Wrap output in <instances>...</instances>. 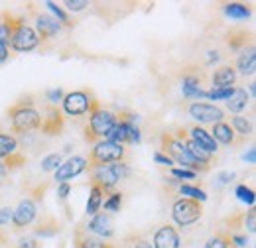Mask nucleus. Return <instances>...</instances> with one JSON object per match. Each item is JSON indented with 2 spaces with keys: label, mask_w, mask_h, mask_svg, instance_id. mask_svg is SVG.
Listing matches in <instances>:
<instances>
[{
  "label": "nucleus",
  "mask_w": 256,
  "mask_h": 248,
  "mask_svg": "<svg viewBox=\"0 0 256 248\" xmlns=\"http://www.w3.org/2000/svg\"><path fill=\"white\" fill-rule=\"evenodd\" d=\"M12 211H14V209H10V207L0 209V226H6V224L12 222Z\"/></svg>",
  "instance_id": "44"
},
{
  "label": "nucleus",
  "mask_w": 256,
  "mask_h": 248,
  "mask_svg": "<svg viewBox=\"0 0 256 248\" xmlns=\"http://www.w3.org/2000/svg\"><path fill=\"white\" fill-rule=\"evenodd\" d=\"M4 176H6V170H4V166H2V162H0V180H4Z\"/></svg>",
  "instance_id": "52"
},
{
  "label": "nucleus",
  "mask_w": 256,
  "mask_h": 248,
  "mask_svg": "<svg viewBox=\"0 0 256 248\" xmlns=\"http://www.w3.org/2000/svg\"><path fill=\"white\" fill-rule=\"evenodd\" d=\"M246 104H248V94H246V91L240 89V87H234L232 94L226 98V108L232 114H238V112H242L246 108Z\"/></svg>",
  "instance_id": "25"
},
{
  "label": "nucleus",
  "mask_w": 256,
  "mask_h": 248,
  "mask_svg": "<svg viewBox=\"0 0 256 248\" xmlns=\"http://www.w3.org/2000/svg\"><path fill=\"white\" fill-rule=\"evenodd\" d=\"M126 158V148L122 144L110 142V140H100L93 144L89 158H87V170H93L98 166H106V164H116V162H124Z\"/></svg>",
  "instance_id": "6"
},
{
  "label": "nucleus",
  "mask_w": 256,
  "mask_h": 248,
  "mask_svg": "<svg viewBox=\"0 0 256 248\" xmlns=\"http://www.w3.org/2000/svg\"><path fill=\"white\" fill-rule=\"evenodd\" d=\"M230 128L234 130L236 136H240L244 140L252 136V122L246 116H232L230 118Z\"/></svg>",
  "instance_id": "28"
},
{
  "label": "nucleus",
  "mask_w": 256,
  "mask_h": 248,
  "mask_svg": "<svg viewBox=\"0 0 256 248\" xmlns=\"http://www.w3.org/2000/svg\"><path fill=\"white\" fill-rule=\"evenodd\" d=\"M209 134H211V138H213L217 144H224V146H242V144L246 142L244 138L236 136L234 130L230 128V124L224 122V120L213 124L211 130H209Z\"/></svg>",
  "instance_id": "15"
},
{
  "label": "nucleus",
  "mask_w": 256,
  "mask_h": 248,
  "mask_svg": "<svg viewBox=\"0 0 256 248\" xmlns=\"http://www.w3.org/2000/svg\"><path fill=\"white\" fill-rule=\"evenodd\" d=\"M224 42H226L228 50H232V52H238V50H244L248 46H254L252 32H246L242 28H230L224 36Z\"/></svg>",
  "instance_id": "18"
},
{
  "label": "nucleus",
  "mask_w": 256,
  "mask_h": 248,
  "mask_svg": "<svg viewBox=\"0 0 256 248\" xmlns=\"http://www.w3.org/2000/svg\"><path fill=\"white\" fill-rule=\"evenodd\" d=\"M236 197L242 201V203H248V205H254V189L246 186H238L236 187Z\"/></svg>",
  "instance_id": "39"
},
{
  "label": "nucleus",
  "mask_w": 256,
  "mask_h": 248,
  "mask_svg": "<svg viewBox=\"0 0 256 248\" xmlns=\"http://www.w3.org/2000/svg\"><path fill=\"white\" fill-rule=\"evenodd\" d=\"M42 242H38L36 238H22L20 242H16V246L14 248H40Z\"/></svg>",
  "instance_id": "46"
},
{
  "label": "nucleus",
  "mask_w": 256,
  "mask_h": 248,
  "mask_svg": "<svg viewBox=\"0 0 256 248\" xmlns=\"http://www.w3.org/2000/svg\"><path fill=\"white\" fill-rule=\"evenodd\" d=\"M26 162H28V158L22 154V152H14V154H10L8 158H4V160H2V166H4V170H6V172H12V170L22 168Z\"/></svg>",
  "instance_id": "33"
},
{
  "label": "nucleus",
  "mask_w": 256,
  "mask_h": 248,
  "mask_svg": "<svg viewBox=\"0 0 256 248\" xmlns=\"http://www.w3.org/2000/svg\"><path fill=\"white\" fill-rule=\"evenodd\" d=\"M0 244H6V234L0 230Z\"/></svg>",
  "instance_id": "53"
},
{
  "label": "nucleus",
  "mask_w": 256,
  "mask_h": 248,
  "mask_svg": "<svg viewBox=\"0 0 256 248\" xmlns=\"http://www.w3.org/2000/svg\"><path fill=\"white\" fill-rule=\"evenodd\" d=\"M254 156H256L254 148H250V150H248V154L244 156V160H248V162H250V164H254Z\"/></svg>",
  "instance_id": "51"
},
{
  "label": "nucleus",
  "mask_w": 256,
  "mask_h": 248,
  "mask_svg": "<svg viewBox=\"0 0 256 248\" xmlns=\"http://www.w3.org/2000/svg\"><path fill=\"white\" fill-rule=\"evenodd\" d=\"M69 191H71V186H69V184H60V187H58V195H60V199H67Z\"/></svg>",
  "instance_id": "48"
},
{
  "label": "nucleus",
  "mask_w": 256,
  "mask_h": 248,
  "mask_svg": "<svg viewBox=\"0 0 256 248\" xmlns=\"http://www.w3.org/2000/svg\"><path fill=\"white\" fill-rule=\"evenodd\" d=\"M124 248H154L144 232H132L124 240Z\"/></svg>",
  "instance_id": "32"
},
{
  "label": "nucleus",
  "mask_w": 256,
  "mask_h": 248,
  "mask_svg": "<svg viewBox=\"0 0 256 248\" xmlns=\"http://www.w3.org/2000/svg\"><path fill=\"white\" fill-rule=\"evenodd\" d=\"M64 6L69 12H81V10H85L89 6V2L87 0H65Z\"/></svg>",
  "instance_id": "42"
},
{
  "label": "nucleus",
  "mask_w": 256,
  "mask_h": 248,
  "mask_svg": "<svg viewBox=\"0 0 256 248\" xmlns=\"http://www.w3.org/2000/svg\"><path fill=\"white\" fill-rule=\"evenodd\" d=\"M172 176L174 178H180V180H195V172H192V170H184V168H174L172 170Z\"/></svg>",
  "instance_id": "43"
},
{
  "label": "nucleus",
  "mask_w": 256,
  "mask_h": 248,
  "mask_svg": "<svg viewBox=\"0 0 256 248\" xmlns=\"http://www.w3.org/2000/svg\"><path fill=\"white\" fill-rule=\"evenodd\" d=\"M180 193L184 195V197H188V199H193V201H199V203H203L205 199H207V193L203 191V189H199V187H193V186H180Z\"/></svg>",
  "instance_id": "35"
},
{
  "label": "nucleus",
  "mask_w": 256,
  "mask_h": 248,
  "mask_svg": "<svg viewBox=\"0 0 256 248\" xmlns=\"http://www.w3.org/2000/svg\"><path fill=\"white\" fill-rule=\"evenodd\" d=\"M46 6H48V10H50V12H54L56 20H58L62 26H65V28H71V26H73V22L69 20V16L65 14V10L62 8V6H58L56 2H46Z\"/></svg>",
  "instance_id": "36"
},
{
  "label": "nucleus",
  "mask_w": 256,
  "mask_h": 248,
  "mask_svg": "<svg viewBox=\"0 0 256 248\" xmlns=\"http://www.w3.org/2000/svg\"><path fill=\"white\" fill-rule=\"evenodd\" d=\"M120 205H122V193H120V191H110V193L106 195V199L102 201L104 211H110V213L120 211Z\"/></svg>",
  "instance_id": "34"
},
{
  "label": "nucleus",
  "mask_w": 256,
  "mask_h": 248,
  "mask_svg": "<svg viewBox=\"0 0 256 248\" xmlns=\"http://www.w3.org/2000/svg\"><path fill=\"white\" fill-rule=\"evenodd\" d=\"M236 81V69L232 65H219L213 75H211V83H213V89H226V87H232Z\"/></svg>",
  "instance_id": "22"
},
{
  "label": "nucleus",
  "mask_w": 256,
  "mask_h": 248,
  "mask_svg": "<svg viewBox=\"0 0 256 248\" xmlns=\"http://www.w3.org/2000/svg\"><path fill=\"white\" fill-rule=\"evenodd\" d=\"M34 232L38 236H56L60 232V222L52 215H42L40 220L36 222V226H34Z\"/></svg>",
  "instance_id": "24"
},
{
  "label": "nucleus",
  "mask_w": 256,
  "mask_h": 248,
  "mask_svg": "<svg viewBox=\"0 0 256 248\" xmlns=\"http://www.w3.org/2000/svg\"><path fill=\"white\" fill-rule=\"evenodd\" d=\"M64 126H65L64 110L58 104H48L42 110V124H40L42 134H46V136H60L64 132Z\"/></svg>",
  "instance_id": "10"
},
{
  "label": "nucleus",
  "mask_w": 256,
  "mask_h": 248,
  "mask_svg": "<svg viewBox=\"0 0 256 248\" xmlns=\"http://www.w3.org/2000/svg\"><path fill=\"white\" fill-rule=\"evenodd\" d=\"M65 93L62 89H54V91H48V100H50V104H58L60 100H64Z\"/></svg>",
  "instance_id": "45"
},
{
  "label": "nucleus",
  "mask_w": 256,
  "mask_h": 248,
  "mask_svg": "<svg viewBox=\"0 0 256 248\" xmlns=\"http://www.w3.org/2000/svg\"><path fill=\"white\" fill-rule=\"evenodd\" d=\"M114 122H116V116L110 110H104L102 106L95 108L89 114V122H87L85 132H83L85 140L89 144H96L100 140H106L108 134H110V130H112V126H114Z\"/></svg>",
  "instance_id": "5"
},
{
  "label": "nucleus",
  "mask_w": 256,
  "mask_h": 248,
  "mask_svg": "<svg viewBox=\"0 0 256 248\" xmlns=\"http://www.w3.org/2000/svg\"><path fill=\"white\" fill-rule=\"evenodd\" d=\"M6 16H8V24H10V42H8V48H12L14 52H34L38 46H40V40H38V34L34 30L30 24H26L24 16H16L12 12L6 10Z\"/></svg>",
  "instance_id": "3"
},
{
  "label": "nucleus",
  "mask_w": 256,
  "mask_h": 248,
  "mask_svg": "<svg viewBox=\"0 0 256 248\" xmlns=\"http://www.w3.org/2000/svg\"><path fill=\"white\" fill-rule=\"evenodd\" d=\"M85 170H87V160L81 158V156H71L65 162H62V166L56 170V182L58 184H67L69 180L77 178Z\"/></svg>",
  "instance_id": "14"
},
{
  "label": "nucleus",
  "mask_w": 256,
  "mask_h": 248,
  "mask_svg": "<svg viewBox=\"0 0 256 248\" xmlns=\"http://www.w3.org/2000/svg\"><path fill=\"white\" fill-rule=\"evenodd\" d=\"M154 248H180V234L176 230V226L172 224H162L160 228L154 232Z\"/></svg>",
  "instance_id": "17"
},
{
  "label": "nucleus",
  "mask_w": 256,
  "mask_h": 248,
  "mask_svg": "<svg viewBox=\"0 0 256 248\" xmlns=\"http://www.w3.org/2000/svg\"><path fill=\"white\" fill-rule=\"evenodd\" d=\"M160 140H162V148H164L162 154H166L172 162H178L184 170H192L195 174H203V172H209V170H211V166L197 162V160L188 152L186 144H184L182 140H178L172 132H168V130L162 132Z\"/></svg>",
  "instance_id": "2"
},
{
  "label": "nucleus",
  "mask_w": 256,
  "mask_h": 248,
  "mask_svg": "<svg viewBox=\"0 0 256 248\" xmlns=\"http://www.w3.org/2000/svg\"><path fill=\"white\" fill-rule=\"evenodd\" d=\"M244 230H248L250 234L256 232V209L250 207L248 211H244Z\"/></svg>",
  "instance_id": "41"
},
{
  "label": "nucleus",
  "mask_w": 256,
  "mask_h": 248,
  "mask_svg": "<svg viewBox=\"0 0 256 248\" xmlns=\"http://www.w3.org/2000/svg\"><path fill=\"white\" fill-rule=\"evenodd\" d=\"M6 114H8L12 132H16V134H26V132H32V130H40L42 112L36 108L32 96H26V98L16 100L6 110Z\"/></svg>",
  "instance_id": "1"
},
{
  "label": "nucleus",
  "mask_w": 256,
  "mask_h": 248,
  "mask_svg": "<svg viewBox=\"0 0 256 248\" xmlns=\"http://www.w3.org/2000/svg\"><path fill=\"white\" fill-rule=\"evenodd\" d=\"M130 176V168L126 162H116V164H106L89 170V184L98 186L104 193H110L120 180Z\"/></svg>",
  "instance_id": "4"
},
{
  "label": "nucleus",
  "mask_w": 256,
  "mask_h": 248,
  "mask_svg": "<svg viewBox=\"0 0 256 248\" xmlns=\"http://www.w3.org/2000/svg\"><path fill=\"white\" fill-rule=\"evenodd\" d=\"M114 116H116V122H114L106 140L122 144V146L124 144H138L140 142V130L136 126V114H132L128 110H120Z\"/></svg>",
  "instance_id": "7"
},
{
  "label": "nucleus",
  "mask_w": 256,
  "mask_h": 248,
  "mask_svg": "<svg viewBox=\"0 0 256 248\" xmlns=\"http://www.w3.org/2000/svg\"><path fill=\"white\" fill-rule=\"evenodd\" d=\"M240 75H248L252 77L256 73V54H254V46H248L244 50H240V56L236 58V67Z\"/></svg>",
  "instance_id": "23"
},
{
  "label": "nucleus",
  "mask_w": 256,
  "mask_h": 248,
  "mask_svg": "<svg viewBox=\"0 0 256 248\" xmlns=\"http://www.w3.org/2000/svg\"><path fill=\"white\" fill-rule=\"evenodd\" d=\"M205 248H236V246L232 244L230 234H228L224 228H219V230L205 242Z\"/></svg>",
  "instance_id": "30"
},
{
  "label": "nucleus",
  "mask_w": 256,
  "mask_h": 248,
  "mask_svg": "<svg viewBox=\"0 0 256 248\" xmlns=\"http://www.w3.org/2000/svg\"><path fill=\"white\" fill-rule=\"evenodd\" d=\"M85 228H87V232H91L93 236H98L102 240L114 236V222H112L110 215H106V213H96V215H93V218L89 220V224Z\"/></svg>",
  "instance_id": "16"
},
{
  "label": "nucleus",
  "mask_w": 256,
  "mask_h": 248,
  "mask_svg": "<svg viewBox=\"0 0 256 248\" xmlns=\"http://www.w3.org/2000/svg\"><path fill=\"white\" fill-rule=\"evenodd\" d=\"M62 154H50L42 160V170L44 172H56L62 166Z\"/></svg>",
  "instance_id": "37"
},
{
  "label": "nucleus",
  "mask_w": 256,
  "mask_h": 248,
  "mask_svg": "<svg viewBox=\"0 0 256 248\" xmlns=\"http://www.w3.org/2000/svg\"><path fill=\"white\" fill-rule=\"evenodd\" d=\"M73 242H75V248H114L110 242H104L102 238L93 236L91 232H87V228L83 224L75 228Z\"/></svg>",
  "instance_id": "21"
},
{
  "label": "nucleus",
  "mask_w": 256,
  "mask_h": 248,
  "mask_svg": "<svg viewBox=\"0 0 256 248\" xmlns=\"http://www.w3.org/2000/svg\"><path fill=\"white\" fill-rule=\"evenodd\" d=\"M8 56H10V50H8V46L0 44V63L6 62V60H8Z\"/></svg>",
  "instance_id": "49"
},
{
  "label": "nucleus",
  "mask_w": 256,
  "mask_h": 248,
  "mask_svg": "<svg viewBox=\"0 0 256 248\" xmlns=\"http://www.w3.org/2000/svg\"><path fill=\"white\" fill-rule=\"evenodd\" d=\"M64 110L69 116H83V114H91L95 108L100 106V102L96 100V96L91 91H73L64 96Z\"/></svg>",
  "instance_id": "8"
},
{
  "label": "nucleus",
  "mask_w": 256,
  "mask_h": 248,
  "mask_svg": "<svg viewBox=\"0 0 256 248\" xmlns=\"http://www.w3.org/2000/svg\"><path fill=\"white\" fill-rule=\"evenodd\" d=\"M203 215V203L199 201H193L188 197H182L174 203V209H172V217L174 222L180 224V226H190L193 222H197Z\"/></svg>",
  "instance_id": "9"
},
{
  "label": "nucleus",
  "mask_w": 256,
  "mask_h": 248,
  "mask_svg": "<svg viewBox=\"0 0 256 248\" xmlns=\"http://www.w3.org/2000/svg\"><path fill=\"white\" fill-rule=\"evenodd\" d=\"M223 224L224 226H221V228H224L228 234L242 232V230H244V211H238V213H234V215L226 217Z\"/></svg>",
  "instance_id": "31"
},
{
  "label": "nucleus",
  "mask_w": 256,
  "mask_h": 248,
  "mask_svg": "<svg viewBox=\"0 0 256 248\" xmlns=\"http://www.w3.org/2000/svg\"><path fill=\"white\" fill-rule=\"evenodd\" d=\"M188 134H190V138H192L193 142L197 144V146H201L205 152H209V154H217V150H219V144L211 138V134H209V130H205L203 126H199V124H195L192 126L190 130H188Z\"/></svg>",
  "instance_id": "19"
},
{
  "label": "nucleus",
  "mask_w": 256,
  "mask_h": 248,
  "mask_svg": "<svg viewBox=\"0 0 256 248\" xmlns=\"http://www.w3.org/2000/svg\"><path fill=\"white\" fill-rule=\"evenodd\" d=\"M38 215V209H36V201L32 197H26L18 203V207L12 211V228L14 230H22L26 226H30L34 222V218Z\"/></svg>",
  "instance_id": "13"
},
{
  "label": "nucleus",
  "mask_w": 256,
  "mask_h": 248,
  "mask_svg": "<svg viewBox=\"0 0 256 248\" xmlns=\"http://www.w3.org/2000/svg\"><path fill=\"white\" fill-rule=\"evenodd\" d=\"M190 116L195 118L199 124H217L221 122L224 118V112L219 108V106H215V104H209V102H192L190 104Z\"/></svg>",
  "instance_id": "12"
},
{
  "label": "nucleus",
  "mask_w": 256,
  "mask_h": 248,
  "mask_svg": "<svg viewBox=\"0 0 256 248\" xmlns=\"http://www.w3.org/2000/svg\"><path fill=\"white\" fill-rule=\"evenodd\" d=\"M234 91V87H226V89H209L205 91V96L211 100H226Z\"/></svg>",
  "instance_id": "38"
},
{
  "label": "nucleus",
  "mask_w": 256,
  "mask_h": 248,
  "mask_svg": "<svg viewBox=\"0 0 256 248\" xmlns=\"http://www.w3.org/2000/svg\"><path fill=\"white\" fill-rule=\"evenodd\" d=\"M8 42H10V24H8L6 12H2V16H0V44L8 46Z\"/></svg>",
  "instance_id": "40"
},
{
  "label": "nucleus",
  "mask_w": 256,
  "mask_h": 248,
  "mask_svg": "<svg viewBox=\"0 0 256 248\" xmlns=\"http://www.w3.org/2000/svg\"><path fill=\"white\" fill-rule=\"evenodd\" d=\"M203 77H199L195 71H184V79H182V93L186 98H201L205 96V91L201 89Z\"/></svg>",
  "instance_id": "20"
},
{
  "label": "nucleus",
  "mask_w": 256,
  "mask_h": 248,
  "mask_svg": "<svg viewBox=\"0 0 256 248\" xmlns=\"http://www.w3.org/2000/svg\"><path fill=\"white\" fill-rule=\"evenodd\" d=\"M223 12L228 18H234V20H246L250 18L252 14V8L248 4H242V2H228L223 6Z\"/></svg>",
  "instance_id": "26"
},
{
  "label": "nucleus",
  "mask_w": 256,
  "mask_h": 248,
  "mask_svg": "<svg viewBox=\"0 0 256 248\" xmlns=\"http://www.w3.org/2000/svg\"><path fill=\"white\" fill-rule=\"evenodd\" d=\"M154 160H156L158 164H162V166H172V164H174V162H172L168 156L162 154V152H156V154H154Z\"/></svg>",
  "instance_id": "47"
},
{
  "label": "nucleus",
  "mask_w": 256,
  "mask_h": 248,
  "mask_svg": "<svg viewBox=\"0 0 256 248\" xmlns=\"http://www.w3.org/2000/svg\"><path fill=\"white\" fill-rule=\"evenodd\" d=\"M104 193L98 186H91V193H89V199H87V215H96L102 207V201H104Z\"/></svg>",
  "instance_id": "27"
},
{
  "label": "nucleus",
  "mask_w": 256,
  "mask_h": 248,
  "mask_svg": "<svg viewBox=\"0 0 256 248\" xmlns=\"http://www.w3.org/2000/svg\"><path fill=\"white\" fill-rule=\"evenodd\" d=\"M14 152H18V140H16V136L0 130V160L8 158V156L14 154Z\"/></svg>",
  "instance_id": "29"
},
{
  "label": "nucleus",
  "mask_w": 256,
  "mask_h": 248,
  "mask_svg": "<svg viewBox=\"0 0 256 248\" xmlns=\"http://www.w3.org/2000/svg\"><path fill=\"white\" fill-rule=\"evenodd\" d=\"M30 10L34 14V20H36V34H38V40L40 44H46L50 40H54L58 36V32L62 30V24L50 16V14H44V12H38L34 8V4H30Z\"/></svg>",
  "instance_id": "11"
},
{
  "label": "nucleus",
  "mask_w": 256,
  "mask_h": 248,
  "mask_svg": "<svg viewBox=\"0 0 256 248\" xmlns=\"http://www.w3.org/2000/svg\"><path fill=\"white\" fill-rule=\"evenodd\" d=\"M219 52H209V60H207V63H213V62H219Z\"/></svg>",
  "instance_id": "50"
}]
</instances>
